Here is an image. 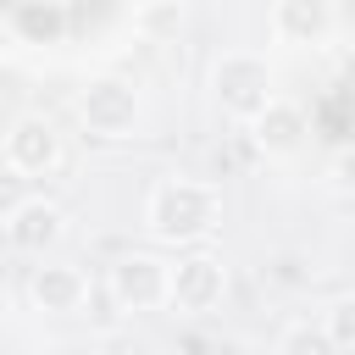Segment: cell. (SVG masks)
I'll return each instance as SVG.
<instances>
[{"mask_svg":"<svg viewBox=\"0 0 355 355\" xmlns=\"http://www.w3.org/2000/svg\"><path fill=\"white\" fill-rule=\"evenodd\" d=\"M222 222V194L200 178H161L144 194V233L161 244H200Z\"/></svg>","mask_w":355,"mask_h":355,"instance_id":"obj_1","label":"cell"},{"mask_svg":"<svg viewBox=\"0 0 355 355\" xmlns=\"http://www.w3.org/2000/svg\"><path fill=\"white\" fill-rule=\"evenodd\" d=\"M211 100H216L227 116L250 122V116L272 100V67H266V55H255V50H227V55H216V67H211Z\"/></svg>","mask_w":355,"mask_h":355,"instance_id":"obj_2","label":"cell"},{"mask_svg":"<svg viewBox=\"0 0 355 355\" xmlns=\"http://www.w3.org/2000/svg\"><path fill=\"white\" fill-rule=\"evenodd\" d=\"M139 83L133 78H116V72H100L78 89V122L94 133V139H128L139 128Z\"/></svg>","mask_w":355,"mask_h":355,"instance_id":"obj_3","label":"cell"},{"mask_svg":"<svg viewBox=\"0 0 355 355\" xmlns=\"http://www.w3.org/2000/svg\"><path fill=\"white\" fill-rule=\"evenodd\" d=\"M166 283H172V266H166L161 255H144V250L116 255L111 272H105V294L122 305V316L161 311V305H166Z\"/></svg>","mask_w":355,"mask_h":355,"instance_id":"obj_4","label":"cell"},{"mask_svg":"<svg viewBox=\"0 0 355 355\" xmlns=\"http://www.w3.org/2000/svg\"><path fill=\"white\" fill-rule=\"evenodd\" d=\"M0 155H6V172H17V178H50L61 166V128L44 111H28L6 128Z\"/></svg>","mask_w":355,"mask_h":355,"instance_id":"obj_5","label":"cell"},{"mask_svg":"<svg viewBox=\"0 0 355 355\" xmlns=\"http://www.w3.org/2000/svg\"><path fill=\"white\" fill-rule=\"evenodd\" d=\"M227 294V266L216 255H189L172 266V283H166V305L183 311V316H205L216 311Z\"/></svg>","mask_w":355,"mask_h":355,"instance_id":"obj_6","label":"cell"},{"mask_svg":"<svg viewBox=\"0 0 355 355\" xmlns=\"http://www.w3.org/2000/svg\"><path fill=\"white\" fill-rule=\"evenodd\" d=\"M0 227H6V244H11V250H22V255H44L50 244H61V233H67V211H61L55 200H44V194H28L11 216H0Z\"/></svg>","mask_w":355,"mask_h":355,"instance_id":"obj_7","label":"cell"},{"mask_svg":"<svg viewBox=\"0 0 355 355\" xmlns=\"http://www.w3.org/2000/svg\"><path fill=\"white\" fill-rule=\"evenodd\" d=\"M305 133H311L305 105H294V100H283V94H272V100L250 116V139H255L261 155H294V150L305 144Z\"/></svg>","mask_w":355,"mask_h":355,"instance_id":"obj_8","label":"cell"},{"mask_svg":"<svg viewBox=\"0 0 355 355\" xmlns=\"http://www.w3.org/2000/svg\"><path fill=\"white\" fill-rule=\"evenodd\" d=\"M28 300H33V311H44V316H78L83 300H89V277H83V266H67V261L33 266Z\"/></svg>","mask_w":355,"mask_h":355,"instance_id":"obj_9","label":"cell"},{"mask_svg":"<svg viewBox=\"0 0 355 355\" xmlns=\"http://www.w3.org/2000/svg\"><path fill=\"white\" fill-rule=\"evenodd\" d=\"M338 22V0H272V39L277 44H322Z\"/></svg>","mask_w":355,"mask_h":355,"instance_id":"obj_10","label":"cell"},{"mask_svg":"<svg viewBox=\"0 0 355 355\" xmlns=\"http://www.w3.org/2000/svg\"><path fill=\"white\" fill-rule=\"evenodd\" d=\"M11 33L22 44H61L67 39V6L61 0H17L11 6Z\"/></svg>","mask_w":355,"mask_h":355,"instance_id":"obj_11","label":"cell"},{"mask_svg":"<svg viewBox=\"0 0 355 355\" xmlns=\"http://www.w3.org/2000/svg\"><path fill=\"white\" fill-rule=\"evenodd\" d=\"M322 333H327V344L333 349H355V294H338L327 311H322V322H316Z\"/></svg>","mask_w":355,"mask_h":355,"instance_id":"obj_12","label":"cell"},{"mask_svg":"<svg viewBox=\"0 0 355 355\" xmlns=\"http://www.w3.org/2000/svg\"><path fill=\"white\" fill-rule=\"evenodd\" d=\"M277 355H338V349L327 344V333H322V327H311V322H294V327L283 333Z\"/></svg>","mask_w":355,"mask_h":355,"instance_id":"obj_13","label":"cell"},{"mask_svg":"<svg viewBox=\"0 0 355 355\" xmlns=\"http://www.w3.org/2000/svg\"><path fill=\"white\" fill-rule=\"evenodd\" d=\"M83 305H89L83 316H94V327H100V333H111V327L122 322V305H116L105 288H94V283H89V300H83Z\"/></svg>","mask_w":355,"mask_h":355,"instance_id":"obj_14","label":"cell"},{"mask_svg":"<svg viewBox=\"0 0 355 355\" xmlns=\"http://www.w3.org/2000/svg\"><path fill=\"white\" fill-rule=\"evenodd\" d=\"M327 183H333L344 200H355V144H344V150L327 161Z\"/></svg>","mask_w":355,"mask_h":355,"instance_id":"obj_15","label":"cell"},{"mask_svg":"<svg viewBox=\"0 0 355 355\" xmlns=\"http://www.w3.org/2000/svg\"><path fill=\"white\" fill-rule=\"evenodd\" d=\"M22 183H28V178H17V172H0V216H11V211L28 200V194H22Z\"/></svg>","mask_w":355,"mask_h":355,"instance_id":"obj_16","label":"cell"},{"mask_svg":"<svg viewBox=\"0 0 355 355\" xmlns=\"http://www.w3.org/2000/svg\"><path fill=\"white\" fill-rule=\"evenodd\" d=\"M200 349H205V355H250V344H244V338H227V333L211 338V344H200Z\"/></svg>","mask_w":355,"mask_h":355,"instance_id":"obj_17","label":"cell"},{"mask_svg":"<svg viewBox=\"0 0 355 355\" xmlns=\"http://www.w3.org/2000/svg\"><path fill=\"white\" fill-rule=\"evenodd\" d=\"M150 355H178V349H150Z\"/></svg>","mask_w":355,"mask_h":355,"instance_id":"obj_18","label":"cell"}]
</instances>
